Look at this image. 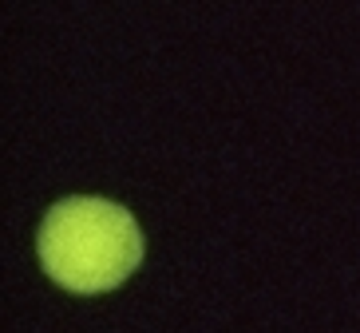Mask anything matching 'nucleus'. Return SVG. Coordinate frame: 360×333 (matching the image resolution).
Returning <instances> with one entry per match:
<instances>
[{"label":"nucleus","instance_id":"1","mask_svg":"<svg viewBox=\"0 0 360 333\" xmlns=\"http://www.w3.org/2000/svg\"><path fill=\"white\" fill-rule=\"evenodd\" d=\"M143 258V230L107 199H64L40 226V262L64 290L103 294Z\"/></svg>","mask_w":360,"mask_h":333}]
</instances>
